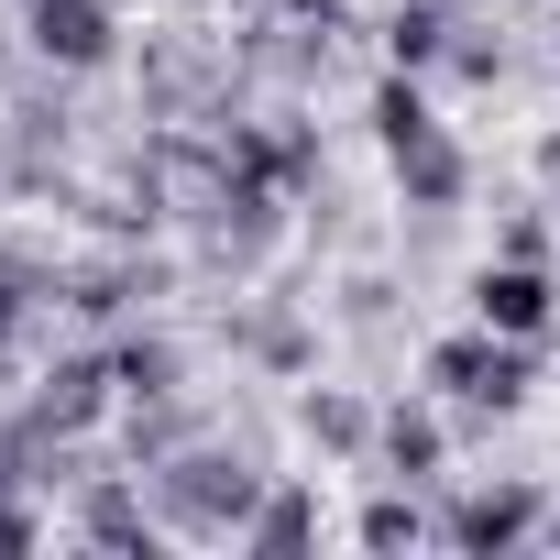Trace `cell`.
Returning a JSON list of instances; mask_svg holds the SVG:
<instances>
[{
	"label": "cell",
	"mask_w": 560,
	"mask_h": 560,
	"mask_svg": "<svg viewBox=\"0 0 560 560\" xmlns=\"http://www.w3.org/2000/svg\"><path fill=\"white\" fill-rule=\"evenodd\" d=\"M472 319L505 330V341H538V330H549V275H538L527 253H516V264H483V275H472Z\"/></svg>",
	"instance_id": "7"
},
{
	"label": "cell",
	"mask_w": 560,
	"mask_h": 560,
	"mask_svg": "<svg viewBox=\"0 0 560 560\" xmlns=\"http://www.w3.org/2000/svg\"><path fill=\"white\" fill-rule=\"evenodd\" d=\"M451 34H462V23H451V0H396V34H385V45H396V67L418 78V67L451 56Z\"/></svg>",
	"instance_id": "11"
},
{
	"label": "cell",
	"mask_w": 560,
	"mask_h": 560,
	"mask_svg": "<svg viewBox=\"0 0 560 560\" xmlns=\"http://www.w3.org/2000/svg\"><path fill=\"white\" fill-rule=\"evenodd\" d=\"M23 34H34V56L45 67H67V78H89V67H110V0H34L23 12Z\"/></svg>",
	"instance_id": "6"
},
{
	"label": "cell",
	"mask_w": 560,
	"mask_h": 560,
	"mask_svg": "<svg viewBox=\"0 0 560 560\" xmlns=\"http://www.w3.org/2000/svg\"><path fill=\"white\" fill-rule=\"evenodd\" d=\"M110 396H121L110 352H78V363H56V374L34 385V418H23V440H78V429H89Z\"/></svg>",
	"instance_id": "5"
},
{
	"label": "cell",
	"mask_w": 560,
	"mask_h": 560,
	"mask_svg": "<svg viewBox=\"0 0 560 560\" xmlns=\"http://www.w3.org/2000/svg\"><path fill=\"white\" fill-rule=\"evenodd\" d=\"M298 418H308V440H319V451H341V462H363V451H374V429H385V418H374L363 396H341V385H319Z\"/></svg>",
	"instance_id": "10"
},
{
	"label": "cell",
	"mask_w": 560,
	"mask_h": 560,
	"mask_svg": "<svg viewBox=\"0 0 560 560\" xmlns=\"http://www.w3.org/2000/svg\"><path fill=\"white\" fill-rule=\"evenodd\" d=\"M242 341H253L264 363H308V330H298L287 308H264V319H242Z\"/></svg>",
	"instance_id": "14"
},
{
	"label": "cell",
	"mask_w": 560,
	"mask_h": 560,
	"mask_svg": "<svg viewBox=\"0 0 560 560\" xmlns=\"http://www.w3.org/2000/svg\"><path fill=\"white\" fill-rule=\"evenodd\" d=\"M374 143H385V165H396L407 209H462L472 165H462V143L440 132V110H429V89H418L407 67H396V78L374 89Z\"/></svg>",
	"instance_id": "2"
},
{
	"label": "cell",
	"mask_w": 560,
	"mask_h": 560,
	"mask_svg": "<svg viewBox=\"0 0 560 560\" xmlns=\"http://www.w3.org/2000/svg\"><path fill=\"white\" fill-rule=\"evenodd\" d=\"M264 462L253 451H165V462H143V494H154V516H165V538H242V516L264 505Z\"/></svg>",
	"instance_id": "1"
},
{
	"label": "cell",
	"mask_w": 560,
	"mask_h": 560,
	"mask_svg": "<svg viewBox=\"0 0 560 560\" xmlns=\"http://www.w3.org/2000/svg\"><path fill=\"white\" fill-rule=\"evenodd\" d=\"M23 308H34V298H23V275H12V264H0V341H12V330H23Z\"/></svg>",
	"instance_id": "16"
},
{
	"label": "cell",
	"mask_w": 560,
	"mask_h": 560,
	"mask_svg": "<svg viewBox=\"0 0 560 560\" xmlns=\"http://www.w3.org/2000/svg\"><path fill=\"white\" fill-rule=\"evenodd\" d=\"M549 538H560V527H549Z\"/></svg>",
	"instance_id": "17"
},
{
	"label": "cell",
	"mask_w": 560,
	"mask_h": 560,
	"mask_svg": "<svg viewBox=\"0 0 560 560\" xmlns=\"http://www.w3.org/2000/svg\"><path fill=\"white\" fill-rule=\"evenodd\" d=\"M34 538H45V516H34V505H0V549H34Z\"/></svg>",
	"instance_id": "15"
},
{
	"label": "cell",
	"mask_w": 560,
	"mask_h": 560,
	"mask_svg": "<svg viewBox=\"0 0 560 560\" xmlns=\"http://www.w3.org/2000/svg\"><path fill=\"white\" fill-rule=\"evenodd\" d=\"M231 549H319V494L308 483H264V505L242 516Z\"/></svg>",
	"instance_id": "9"
},
{
	"label": "cell",
	"mask_w": 560,
	"mask_h": 560,
	"mask_svg": "<svg viewBox=\"0 0 560 560\" xmlns=\"http://www.w3.org/2000/svg\"><path fill=\"white\" fill-rule=\"evenodd\" d=\"M440 451H451V429H440V407H429V396L385 407V429H374V462H385L396 483H440Z\"/></svg>",
	"instance_id": "8"
},
{
	"label": "cell",
	"mask_w": 560,
	"mask_h": 560,
	"mask_svg": "<svg viewBox=\"0 0 560 560\" xmlns=\"http://www.w3.org/2000/svg\"><path fill=\"white\" fill-rule=\"evenodd\" d=\"M538 516H549V494H538V483H472V494H451V505H440V538H451V549H516Z\"/></svg>",
	"instance_id": "4"
},
{
	"label": "cell",
	"mask_w": 560,
	"mask_h": 560,
	"mask_svg": "<svg viewBox=\"0 0 560 560\" xmlns=\"http://www.w3.org/2000/svg\"><path fill=\"white\" fill-rule=\"evenodd\" d=\"M110 374H121V396H176V341H121Z\"/></svg>",
	"instance_id": "13"
},
{
	"label": "cell",
	"mask_w": 560,
	"mask_h": 560,
	"mask_svg": "<svg viewBox=\"0 0 560 560\" xmlns=\"http://www.w3.org/2000/svg\"><path fill=\"white\" fill-rule=\"evenodd\" d=\"M527 341H505V330H462V341H440L429 352V396H451L462 418H505V407H527Z\"/></svg>",
	"instance_id": "3"
},
{
	"label": "cell",
	"mask_w": 560,
	"mask_h": 560,
	"mask_svg": "<svg viewBox=\"0 0 560 560\" xmlns=\"http://www.w3.org/2000/svg\"><path fill=\"white\" fill-rule=\"evenodd\" d=\"M429 527H440V516L418 505V483H407V494H374V505H363V549H407V538H429Z\"/></svg>",
	"instance_id": "12"
}]
</instances>
